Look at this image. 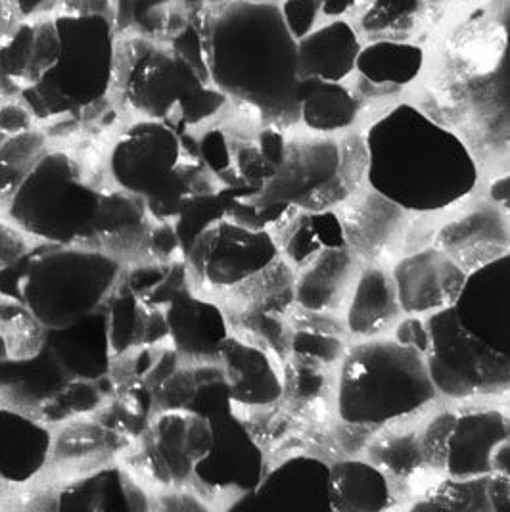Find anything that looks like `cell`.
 I'll use <instances>...</instances> for the list:
<instances>
[{
  "mask_svg": "<svg viewBox=\"0 0 510 512\" xmlns=\"http://www.w3.org/2000/svg\"><path fill=\"white\" fill-rule=\"evenodd\" d=\"M217 361L231 403L269 407L284 394L282 374L275 359L257 344L229 336Z\"/></svg>",
  "mask_w": 510,
  "mask_h": 512,
  "instance_id": "obj_17",
  "label": "cell"
},
{
  "mask_svg": "<svg viewBox=\"0 0 510 512\" xmlns=\"http://www.w3.org/2000/svg\"><path fill=\"white\" fill-rule=\"evenodd\" d=\"M453 309L470 334L510 361V252L468 273Z\"/></svg>",
  "mask_w": 510,
  "mask_h": 512,
  "instance_id": "obj_11",
  "label": "cell"
},
{
  "mask_svg": "<svg viewBox=\"0 0 510 512\" xmlns=\"http://www.w3.org/2000/svg\"><path fill=\"white\" fill-rule=\"evenodd\" d=\"M163 313L167 340L181 359L194 363L219 359L223 344L231 336V326L217 303L194 292H175Z\"/></svg>",
  "mask_w": 510,
  "mask_h": 512,
  "instance_id": "obj_14",
  "label": "cell"
},
{
  "mask_svg": "<svg viewBox=\"0 0 510 512\" xmlns=\"http://www.w3.org/2000/svg\"><path fill=\"white\" fill-rule=\"evenodd\" d=\"M359 263L346 248L323 250L302 267L296 282V300L309 313H328L338 309L355 286Z\"/></svg>",
  "mask_w": 510,
  "mask_h": 512,
  "instance_id": "obj_22",
  "label": "cell"
},
{
  "mask_svg": "<svg viewBox=\"0 0 510 512\" xmlns=\"http://www.w3.org/2000/svg\"><path fill=\"white\" fill-rule=\"evenodd\" d=\"M54 453L45 420L24 409L0 405V480L24 486L43 474Z\"/></svg>",
  "mask_w": 510,
  "mask_h": 512,
  "instance_id": "obj_16",
  "label": "cell"
},
{
  "mask_svg": "<svg viewBox=\"0 0 510 512\" xmlns=\"http://www.w3.org/2000/svg\"><path fill=\"white\" fill-rule=\"evenodd\" d=\"M321 2V12L326 20L330 18H346L353 14L363 0H319Z\"/></svg>",
  "mask_w": 510,
  "mask_h": 512,
  "instance_id": "obj_36",
  "label": "cell"
},
{
  "mask_svg": "<svg viewBox=\"0 0 510 512\" xmlns=\"http://www.w3.org/2000/svg\"><path fill=\"white\" fill-rule=\"evenodd\" d=\"M505 37H507V45H505V56H503V73L507 75V79L510 77V12L505 16Z\"/></svg>",
  "mask_w": 510,
  "mask_h": 512,
  "instance_id": "obj_39",
  "label": "cell"
},
{
  "mask_svg": "<svg viewBox=\"0 0 510 512\" xmlns=\"http://www.w3.org/2000/svg\"><path fill=\"white\" fill-rule=\"evenodd\" d=\"M117 470H102L96 472L89 478H83L79 482H75L73 486L62 491L58 505L62 509H81V511H112L119 509L114 503V497H123L125 489H123V480L117 474Z\"/></svg>",
  "mask_w": 510,
  "mask_h": 512,
  "instance_id": "obj_29",
  "label": "cell"
},
{
  "mask_svg": "<svg viewBox=\"0 0 510 512\" xmlns=\"http://www.w3.org/2000/svg\"><path fill=\"white\" fill-rule=\"evenodd\" d=\"M106 211V196L91 185L68 152H47L27 169L8 200V221L37 244H87Z\"/></svg>",
  "mask_w": 510,
  "mask_h": 512,
  "instance_id": "obj_5",
  "label": "cell"
},
{
  "mask_svg": "<svg viewBox=\"0 0 510 512\" xmlns=\"http://www.w3.org/2000/svg\"><path fill=\"white\" fill-rule=\"evenodd\" d=\"M390 501L388 478L378 466L353 459L330 466L332 512H380Z\"/></svg>",
  "mask_w": 510,
  "mask_h": 512,
  "instance_id": "obj_23",
  "label": "cell"
},
{
  "mask_svg": "<svg viewBox=\"0 0 510 512\" xmlns=\"http://www.w3.org/2000/svg\"><path fill=\"white\" fill-rule=\"evenodd\" d=\"M60 56L54 68L29 91L25 102L41 117L85 110L100 102L114 79V33L100 14H66L54 18Z\"/></svg>",
  "mask_w": 510,
  "mask_h": 512,
  "instance_id": "obj_7",
  "label": "cell"
},
{
  "mask_svg": "<svg viewBox=\"0 0 510 512\" xmlns=\"http://www.w3.org/2000/svg\"><path fill=\"white\" fill-rule=\"evenodd\" d=\"M367 152L371 187L403 210L449 208L478 183V167L463 140L409 104L372 125Z\"/></svg>",
  "mask_w": 510,
  "mask_h": 512,
  "instance_id": "obj_2",
  "label": "cell"
},
{
  "mask_svg": "<svg viewBox=\"0 0 510 512\" xmlns=\"http://www.w3.org/2000/svg\"><path fill=\"white\" fill-rule=\"evenodd\" d=\"M45 348L68 378L79 382L100 380L110 371L116 353L110 336L108 311L102 309L62 330H48L45 332Z\"/></svg>",
  "mask_w": 510,
  "mask_h": 512,
  "instance_id": "obj_18",
  "label": "cell"
},
{
  "mask_svg": "<svg viewBox=\"0 0 510 512\" xmlns=\"http://www.w3.org/2000/svg\"><path fill=\"white\" fill-rule=\"evenodd\" d=\"M395 340L411 350H417L418 353L426 355L428 346H430V334H428L426 321L413 317V315L407 317L395 328Z\"/></svg>",
  "mask_w": 510,
  "mask_h": 512,
  "instance_id": "obj_33",
  "label": "cell"
},
{
  "mask_svg": "<svg viewBox=\"0 0 510 512\" xmlns=\"http://www.w3.org/2000/svg\"><path fill=\"white\" fill-rule=\"evenodd\" d=\"M298 110L307 129L336 133L357 121L359 100L344 83L305 77L298 85Z\"/></svg>",
  "mask_w": 510,
  "mask_h": 512,
  "instance_id": "obj_24",
  "label": "cell"
},
{
  "mask_svg": "<svg viewBox=\"0 0 510 512\" xmlns=\"http://www.w3.org/2000/svg\"><path fill=\"white\" fill-rule=\"evenodd\" d=\"M491 200L503 208L510 210V175L501 177L491 185Z\"/></svg>",
  "mask_w": 510,
  "mask_h": 512,
  "instance_id": "obj_37",
  "label": "cell"
},
{
  "mask_svg": "<svg viewBox=\"0 0 510 512\" xmlns=\"http://www.w3.org/2000/svg\"><path fill=\"white\" fill-rule=\"evenodd\" d=\"M279 254V242L267 229L223 217L192 242L185 263L204 286L229 290L269 271Z\"/></svg>",
  "mask_w": 510,
  "mask_h": 512,
  "instance_id": "obj_9",
  "label": "cell"
},
{
  "mask_svg": "<svg viewBox=\"0 0 510 512\" xmlns=\"http://www.w3.org/2000/svg\"><path fill=\"white\" fill-rule=\"evenodd\" d=\"M509 434L507 419L495 411L455 417L445 445L447 470L459 480L486 476L493 470L497 449L509 442Z\"/></svg>",
  "mask_w": 510,
  "mask_h": 512,
  "instance_id": "obj_19",
  "label": "cell"
},
{
  "mask_svg": "<svg viewBox=\"0 0 510 512\" xmlns=\"http://www.w3.org/2000/svg\"><path fill=\"white\" fill-rule=\"evenodd\" d=\"M246 497V509L332 512L330 466L309 455L290 457L261 476Z\"/></svg>",
  "mask_w": 510,
  "mask_h": 512,
  "instance_id": "obj_13",
  "label": "cell"
},
{
  "mask_svg": "<svg viewBox=\"0 0 510 512\" xmlns=\"http://www.w3.org/2000/svg\"><path fill=\"white\" fill-rule=\"evenodd\" d=\"M259 150L265 154V158L269 162L275 163L279 169L282 167V163L286 162V154H288L286 142L279 131H275V129H267L261 133Z\"/></svg>",
  "mask_w": 510,
  "mask_h": 512,
  "instance_id": "obj_34",
  "label": "cell"
},
{
  "mask_svg": "<svg viewBox=\"0 0 510 512\" xmlns=\"http://www.w3.org/2000/svg\"><path fill=\"white\" fill-rule=\"evenodd\" d=\"M294 351L303 357L317 363H336L344 357V344L334 334L317 330V328H300L294 334Z\"/></svg>",
  "mask_w": 510,
  "mask_h": 512,
  "instance_id": "obj_30",
  "label": "cell"
},
{
  "mask_svg": "<svg viewBox=\"0 0 510 512\" xmlns=\"http://www.w3.org/2000/svg\"><path fill=\"white\" fill-rule=\"evenodd\" d=\"M346 231L338 215L332 211H321L313 215H305L294 223V231L286 240V256L290 257L296 265H307L323 250L330 248H346Z\"/></svg>",
  "mask_w": 510,
  "mask_h": 512,
  "instance_id": "obj_28",
  "label": "cell"
},
{
  "mask_svg": "<svg viewBox=\"0 0 510 512\" xmlns=\"http://www.w3.org/2000/svg\"><path fill=\"white\" fill-rule=\"evenodd\" d=\"M493 470H497L499 474L507 476L510 480V443L505 442L495 453L493 457Z\"/></svg>",
  "mask_w": 510,
  "mask_h": 512,
  "instance_id": "obj_38",
  "label": "cell"
},
{
  "mask_svg": "<svg viewBox=\"0 0 510 512\" xmlns=\"http://www.w3.org/2000/svg\"><path fill=\"white\" fill-rule=\"evenodd\" d=\"M436 396L424 355L397 340L357 344L344 355L338 415L346 424H386L417 413Z\"/></svg>",
  "mask_w": 510,
  "mask_h": 512,
  "instance_id": "obj_4",
  "label": "cell"
},
{
  "mask_svg": "<svg viewBox=\"0 0 510 512\" xmlns=\"http://www.w3.org/2000/svg\"><path fill=\"white\" fill-rule=\"evenodd\" d=\"M208 71L215 89L273 123L300 119L298 41L280 4L232 0L209 27Z\"/></svg>",
  "mask_w": 510,
  "mask_h": 512,
  "instance_id": "obj_1",
  "label": "cell"
},
{
  "mask_svg": "<svg viewBox=\"0 0 510 512\" xmlns=\"http://www.w3.org/2000/svg\"><path fill=\"white\" fill-rule=\"evenodd\" d=\"M378 451H384L380 455V461L397 474H407L420 463V447L407 436L382 443Z\"/></svg>",
  "mask_w": 510,
  "mask_h": 512,
  "instance_id": "obj_32",
  "label": "cell"
},
{
  "mask_svg": "<svg viewBox=\"0 0 510 512\" xmlns=\"http://www.w3.org/2000/svg\"><path fill=\"white\" fill-rule=\"evenodd\" d=\"M430 346L424 355L436 390L449 397L495 394L510 388V361L487 348L461 323L453 305L426 319Z\"/></svg>",
  "mask_w": 510,
  "mask_h": 512,
  "instance_id": "obj_8",
  "label": "cell"
},
{
  "mask_svg": "<svg viewBox=\"0 0 510 512\" xmlns=\"http://www.w3.org/2000/svg\"><path fill=\"white\" fill-rule=\"evenodd\" d=\"M206 93L194 66L179 52L154 48L127 75L125 100L142 119L167 121L179 108H192Z\"/></svg>",
  "mask_w": 510,
  "mask_h": 512,
  "instance_id": "obj_10",
  "label": "cell"
},
{
  "mask_svg": "<svg viewBox=\"0 0 510 512\" xmlns=\"http://www.w3.org/2000/svg\"><path fill=\"white\" fill-rule=\"evenodd\" d=\"M401 305L394 277L382 269H365L353 286L348 307V328L357 336H374L394 325Z\"/></svg>",
  "mask_w": 510,
  "mask_h": 512,
  "instance_id": "obj_25",
  "label": "cell"
},
{
  "mask_svg": "<svg viewBox=\"0 0 510 512\" xmlns=\"http://www.w3.org/2000/svg\"><path fill=\"white\" fill-rule=\"evenodd\" d=\"M196 165L185 160L179 133L158 119H142L117 137L108 154V175L114 187L158 223H173L192 190L190 173Z\"/></svg>",
  "mask_w": 510,
  "mask_h": 512,
  "instance_id": "obj_6",
  "label": "cell"
},
{
  "mask_svg": "<svg viewBox=\"0 0 510 512\" xmlns=\"http://www.w3.org/2000/svg\"><path fill=\"white\" fill-rule=\"evenodd\" d=\"M280 10L286 27L296 41L309 35L317 27L319 16H323L319 0H284L280 4Z\"/></svg>",
  "mask_w": 510,
  "mask_h": 512,
  "instance_id": "obj_31",
  "label": "cell"
},
{
  "mask_svg": "<svg viewBox=\"0 0 510 512\" xmlns=\"http://www.w3.org/2000/svg\"><path fill=\"white\" fill-rule=\"evenodd\" d=\"M392 277L407 315H430L453 305L466 279L463 269L441 250H422L401 259Z\"/></svg>",
  "mask_w": 510,
  "mask_h": 512,
  "instance_id": "obj_15",
  "label": "cell"
},
{
  "mask_svg": "<svg viewBox=\"0 0 510 512\" xmlns=\"http://www.w3.org/2000/svg\"><path fill=\"white\" fill-rule=\"evenodd\" d=\"M60 56V35L54 20L24 24L0 45V85L8 81L20 93L33 89Z\"/></svg>",
  "mask_w": 510,
  "mask_h": 512,
  "instance_id": "obj_21",
  "label": "cell"
},
{
  "mask_svg": "<svg viewBox=\"0 0 510 512\" xmlns=\"http://www.w3.org/2000/svg\"><path fill=\"white\" fill-rule=\"evenodd\" d=\"M123 275L121 259L89 244H37L0 269L16 300L43 332L62 330L102 311Z\"/></svg>",
  "mask_w": 510,
  "mask_h": 512,
  "instance_id": "obj_3",
  "label": "cell"
},
{
  "mask_svg": "<svg viewBox=\"0 0 510 512\" xmlns=\"http://www.w3.org/2000/svg\"><path fill=\"white\" fill-rule=\"evenodd\" d=\"M363 48L355 24L346 18H330L298 41L300 79L317 77L344 83L357 68Z\"/></svg>",
  "mask_w": 510,
  "mask_h": 512,
  "instance_id": "obj_20",
  "label": "cell"
},
{
  "mask_svg": "<svg viewBox=\"0 0 510 512\" xmlns=\"http://www.w3.org/2000/svg\"><path fill=\"white\" fill-rule=\"evenodd\" d=\"M215 442V422L194 409L171 407L150 424L152 461L169 486L188 482L211 457Z\"/></svg>",
  "mask_w": 510,
  "mask_h": 512,
  "instance_id": "obj_12",
  "label": "cell"
},
{
  "mask_svg": "<svg viewBox=\"0 0 510 512\" xmlns=\"http://www.w3.org/2000/svg\"><path fill=\"white\" fill-rule=\"evenodd\" d=\"M487 499L491 501L493 509L510 511V480L507 476L497 472V476L487 486Z\"/></svg>",
  "mask_w": 510,
  "mask_h": 512,
  "instance_id": "obj_35",
  "label": "cell"
},
{
  "mask_svg": "<svg viewBox=\"0 0 510 512\" xmlns=\"http://www.w3.org/2000/svg\"><path fill=\"white\" fill-rule=\"evenodd\" d=\"M424 48L411 41L376 39L363 45L355 71L371 85L407 87L424 70Z\"/></svg>",
  "mask_w": 510,
  "mask_h": 512,
  "instance_id": "obj_26",
  "label": "cell"
},
{
  "mask_svg": "<svg viewBox=\"0 0 510 512\" xmlns=\"http://www.w3.org/2000/svg\"><path fill=\"white\" fill-rule=\"evenodd\" d=\"M426 0H363L357 14V31L361 39H395L409 41L424 18Z\"/></svg>",
  "mask_w": 510,
  "mask_h": 512,
  "instance_id": "obj_27",
  "label": "cell"
}]
</instances>
